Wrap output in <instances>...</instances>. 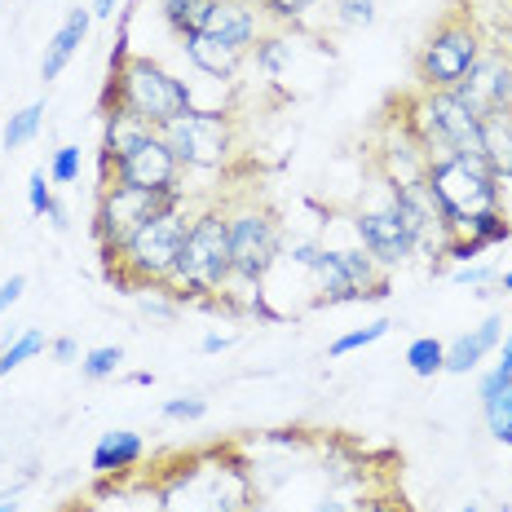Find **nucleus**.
<instances>
[{
	"label": "nucleus",
	"mask_w": 512,
	"mask_h": 512,
	"mask_svg": "<svg viewBox=\"0 0 512 512\" xmlns=\"http://www.w3.org/2000/svg\"><path fill=\"white\" fill-rule=\"evenodd\" d=\"M389 318H376V323H367V327H358V332H345V336H336L332 345H327V358H345V354H354V349H367V345H376V340L389 336Z\"/></svg>",
	"instance_id": "c756f323"
},
{
	"label": "nucleus",
	"mask_w": 512,
	"mask_h": 512,
	"mask_svg": "<svg viewBox=\"0 0 512 512\" xmlns=\"http://www.w3.org/2000/svg\"><path fill=\"white\" fill-rule=\"evenodd\" d=\"M486 36H490V45H499V49H504L508 58H512V0H508V9H504V14H499V23L490 27Z\"/></svg>",
	"instance_id": "a19ab883"
},
{
	"label": "nucleus",
	"mask_w": 512,
	"mask_h": 512,
	"mask_svg": "<svg viewBox=\"0 0 512 512\" xmlns=\"http://www.w3.org/2000/svg\"><path fill=\"white\" fill-rule=\"evenodd\" d=\"M45 221H49V226H53V230H58V234H67V230H71L67 204H58V199H53V208H49V217H45Z\"/></svg>",
	"instance_id": "c03bdc74"
},
{
	"label": "nucleus",
	"mask_w": 512,
	"mask_h": 512,
	"mask_svg": "<svg viewBox=\"0 0 512 512\" xmlns=\"http://www.w3.org/2000/svg\"><path fill=\"white\" fill-rule=\"evenodd\" d=\"M181 53L190 58V67L204 71L208 80H234L243 71V62H248V53L226 45L221 36H212V31H195V36H181Z\"/></svg>",
	"instance_id": "f3484780"
},
{
	"label": "nucleus",
	"mask_w": 512,
	"mask_h": 512,
	"mask_svg": "<svg viewBox=\"0 0 512 512\" xmlns=\"http://www.w3.org/2000/svg\"><path fill=\"white\" fill-rule=\"evenodd\" d=\"M80 168H84V155L80 146H58L49 159V181L53 186H76L80 181Z\"/></svg>",
	"instance_id": "473e14b6"
},
{
	"label": "nucleus",
	"mask_w": 512,
	"mask_h": 512,
	"mask_svg": "<svg viewBox=\"0 0 512 512\" xmlns=\"http://www.w3.org/2000/svg\"><path fill=\"white\" fill-rule=\"evenodd\" d=\"M451 93H460V102L473 115L512 111V58L499 45H486L482 58L473 62V71L464 76V84Z\"/></svg>",
	"instance_id": "2eb2a0df"
},
{
	"label": "nucleus",
	"mask_w": 512,
	"mask_h": 512,
	"mask_svg": "<svg viewBox=\"0 0 512 512\" xmlns=\"http://www.w3.org/2000/svg\"><path fill=\"white\" fill-rule=\"evenodd\" d=\"M314 5H323V0H256V9L265 14V23H270V27H287V31L301 27L305 14Z\"/></svg>",
	"instance_id": "cd10ccee"
},
{
	"label": "nucleus",
	"mask_w": 512,
	"mask_h": 512,
	"mask_svg": "<svg viewBox=\"0 0 512 512\" xmlns=\"http://www.w3.org/2000/svg\"><path fill=\"white\" fill-rule=\"evenodd\" d=\"M49 349V336L40 332V327H23L14 340H9L5 349H0V376H9V371H18L23 362H31V358H40Z\"/></svg>",
	"instance_id": "a878e982"
},
{
	"label": "nucleus",
	"mask_w": 512,
	"mask_h": 512,
	"mask_svg": "<svg viewBox=\"0 0 512 512\" xmlns=\"http://www.w3.org/2000/svg\"><path fill=\"white\" fill-rule=\"evenodd\" d=\"M499 287H504V292H512V265H508L504 274H499Z\"/></svg>",
	"instance_id": "de8ad7c7"
},
{
	"label": "nucleus",
	"mask_w": 512,
	"mask_h": 512,
	"mask_svg": "<svg viewBox=\"0 0 512 512\" xmlns=\"http://www.w3.org/2000/svg\"><path fill=\"white\" fill-rule=\"evenodd\" d=\"M446 279H451L455 287H486V283H495L499 274L490 270V265H455Z\"/></svg>",
	"instance_id": "58836bf2"
},
{
	"label": "nucleus",
	"mask_w": 512,
	"mask_h": 512,
	"mask_svg": "<svg viewBox=\"0 0 512 512\" xmlns=\"http://www.w3.org/2000/svg\"><path fill=\"white\" fill-rule=\"evenodd\" d=\"M190 217H195V208L159 212V217L146 221V226L133 234V243L106 265V274L120 287H137V292L164 287L177 256H181V243H186V234H190Z\"/></svg>",
	"instance_id": "423d86ee"
},
{
	"label": "nucleus",
	"mask_w": 512,
	"mask_h": 512,
	"mask_svg": "<svg viewBox=\"0 0 512 512\" xmlns=\"http://www.w3.org/2000/svg\"><path fill=\"white\" fill-rule=\"evenodd\" d=\"M354 512H415V508L393 490H367L362 499H354Z\"/></svg>",
	"instance_id": "f704fd0d"
},
{
	"label": "nucleus",
	"mask_w": 512,
	"mask_h": 512,
	"mask_svg": "<svg viewBox=\"0 0 512 512\" xmlns=\"http://www.w3.org/2000/svg\"><path fill=\"white\" fill-rule=\"evenodd\" d=\"M504 340H512V332H508V336H504Z\"/></svg>",
	"instance_id": "3c124183"
},
{
	"label": "nucleus",
	"mask_w": 512,
	"mask_h": 512,
	"mask_svg": "<svg viewBox=\"0 0 512 512\" xmlns=\"http://www.w3.org/2000/svg\"><path fill=\"white\" fill-rule=\"evenodd\" d=\"M53 181H49V173L45 168H36V173L27 177V204H31V212L36 217H49V208H53Z\"/></svg>",
	"instance_id": "e433bc0d"
},
{
	"label": "nucleus",
	"mask_w": 512,
	"mask_h": 512,
	"mask_svg": "<svg viewBox=\"0 0 512 512\" xmlns=\"http://www.w3.org/2000/svg\"><path fill=\"white\" fill-rule=\"evenodd\" d=\"M499 340H504V314H490L482 327H473V332L455 336L451 345H446V371L451 376H468V371L482 367L486 354H495Z\"/></svg>",
	"instance_id": "aec40b11"
},
{
	"label": "nucleus",
	"mask_w": 512,
	"mask_h": 512,
	"mask_svg": "<svg viewBox=\"0 0 512 512\" xmlns=\"http://www.w3.org/2000/svg\"><path fill=\"white\" fill-rule=\"evenodd\" d=\"M327 5H332L336 23L349 31H367L376 23V0H327Z\"/></svg>",
	"instance_id": "2f4dec72"
},
{
	"label": "nucleus",
	"mask_w": 512,
	"mask_h": 512,
	"mask_svg": "<svg viewBox=\"0 0 512 512\" xmlns=\"http://www.w3.org/2000/svg\"><path fill=\"white\" fill-rule=\"evenodd\" d=\"M283 248H287V230L274 208L265 204L230 208V261L239 283H265L274 274V265L283 261Z\"/></svg>",
	"instance_id": "9b49d317"
},
{
	"label": "nucleus",
	"mask_w": 512,
	"mask_h": 512,
	"mask_svg": "<svg viewBox=\"0 0 512 512\" xmlns=\"http://www.w3.org/2000/svg\"><path fill=\"white\" fill-rule=\"evenodd\" d=\"M106 106L133 111L151 128H168L195 106V93L164 62L146 58V53H128V31H120V49L111 53V76L102 89V111Z\"/></svg>",
	"instance_id": "7ed1b4c3"
},
{
	"label": "nucleus",
	"mask_w": 512,
	"mask_h": 512,
	"mask_svg": "<svg viewBox=\"0 0 512 512\" xmlns=\"http://www.w3.org/2000/svg\"><path fill=\"white\" fill-rule=\"evenodd\" d=\"M49 354H53V362H62V367H71V362H80L84 354H80V345L71 336H58V340H49Z\"/></svg>",
	"instance_id": "79ce46f5"
},
{
	"label": "nucleus",
	"mask_w": 512,
	"mask_h": 512,
	"mask_svg": "<svg viewBox=\"0 0 512 512\" xmlns=\"http://www.w3.org/2000/svg\"><path fill=\"white\" fill-rule=\"evenodd\" d=\"M384 186H389V181H384ZM389 195H393V204H398L402 221H407V230H411L415 256H429L433 270H437L446 243L455 239V226H451V217L442 212V204H437V195L429 190V181H424V177L398 181V186H389Z\"/></svg>",
	"instance_id": "f8f14e48"
},
{
	"label": "nucleus",
	"mask_w": 512,
	"mask_h": 512,
	"mask_svg": "<svg viewBox=\"0 0 512 512\" xmlns=\"http://www.w3.org/2000/svg\"><path fill=\"white\" fill-rule=\"evenodd\" d=\"M318 256H323V243L318 239H296V243H287L283 248V261H292L296 270H305V274L318 265Z\"/></svg>",
	"instance_id": "4c0bfd02"
},
{
	"label": "nucleus",
	"mask_w": 512,
	"mask_h": 512,
	"mask_svg": "<svg viewBox=\"0 0 512 512\" xmlns=\"http://www.w3.org/2000/svg\"><path fill=\"white\" fill-rule=\"evenodd\" d=\"M486 45H490V36H486L482 18H477V9L451 5L433 23L429 36H424L420 53H415V84H420V89H433V93L460 89Z\"/></svg>",
	"instance_id": "20e7f679"
},
{
	"label": "nucleus",
	"mask_w": 512,
	"mask_h": 512,
	"mask_svg": "<svg viewBox=\"0 0 512 512\" xmlns=\"http://www.w3.org/2000/svg\"><path fill=\"white\" fill-rule=\"evenodd\" d=\"M159 137L168 142V151L177 155V164L186 173H217V168L230 164L234 146H239L234 115L217 111V106H190L181 120L159 128Z\"/></svg>",
	"instance_id": "1a4fd4ad"
},
{
	"label": "nucleus",
	"mask_w": 512,
	"mask_h": 512,
	"mask_svg": "<svg viewBox=\"0 0 512 512\" xmlns=\"http://www.w3.org/2000/svg\"><path fill=\"white\" fill-rule=\"evenodd\" d=\"M142 460H146V437L133 429H111L98 437V446H93V455H89V468L98 477H124Z\"/></svg>",
	"instance_id": "6ab92c4d"
},
{
	"label": "nucleus",
	"mask_w": 512,
	"mask_h": 512,
	"mask_svg": "<svg viewBox=\"0 0 512 512\" xmlns=\"http://www.w3.org/2000/svg\"><path fill=\"white\" fill-rule=\"evenodd\" d=\"M159 415H164V420H186V424H195V420H204V415H208V402L195 398V393H190V398H168L164 407H159Z\"/></svg>",
	"instance_id": "c9c22d12"
},
{
	"label": "nucleus",
	"mask_w": 512,
	"mask_h": 512,
	"mask_svg": "<svg viewBox=\"0 0 512 512\" xmlns=\"http://www.w3.org/2000/svg\"><path fill=\"white\" fill-rule=\"evenodd\" d=\"M115 5H120V0H93V18H102V23H106V18H115Z\"/></svg>",
	"instance_id": "49530a36"
},
{
	"label": "nucleus",
	"mask_w": 512,
	"mask_h": 512,
	"mask_svg": "<svg viewBox=\"0 0 512 512\" xmlns=\"http://www.w3.org/2000/svg\"><path fill=\"white\" fill-rule=\"evenodd\" d=\"M23 292H27V274H9V279L0 283V314H9V309L23 301Z\"/></svg>",
	"instance_id": "ea45409f"
},
{
	"label": "nucleus",
	"mask_w": 512,
	"mask_h": 512,
	"mask_svg": "<svg viewBox=\"0 0 512 512\" xmlns=\"http://www.w3.org/2000/svg\"><path fill=\"white\" fill-rule=\"evenodd\" d=\"M411 111L402 115V128L420 142L424 159H442V155H482V142H477V120L468 106L460 102V93H433L420 89L407 102Z\"/></svg>",
	"instance_id": "6e6552de"
},
{
	"label": "nucleus",
	"mask_w": 512,
	"mask_h": 512,
	"mask_svg": "<svg viewBox=\"0 0 512 512\" xmlns=\"http://www.w3.org/2000/svg\"><path fill=\"white\" fill-rule=\"evenodd\" d=\"M159 512H252L261 504L256 473L234 446H204L177 455L168 473L155 477Z\"/></svg>",
	"instance_id": "f257e3e1"
},
{
	"label": "nucleus",
	"mask_w": 512,
	"mask_h": 512,
	"mask_svg": "<svg viewBox=\"0 0 512 512\" xmlns=\"http://www.w3.org/2000/svg\"><path fill=\"white\" fill-rule=\"evenodd\" d=\"M151 133H159V128H151L146 120H137L133 111L106 106V111H102V155H98V164H115V159H124L128 151H137V146H142Z\"/></svg>",
	"instance_id": "412c9836"
},
{
	"label": "nucleus",
	"mask_w": 512,
	"mask_h": 512,
	"mask_svg": "<svg viewBox=\"0 0 512 512\" xmlns=\"http://www.w3.org/2000/svg\"><path fill=\"white\" fill-rule=\"evenodd\" d=\"M0 512H18V504L14 499H0Z\"/></svg>",
	"instance_id": "09e8293b"
},
{
	"label": "nucleus",
	"mask_w": 512,
	"mask_h": 512,
	"mask_svg": "<svg viewBox=\"0 0 512 512\" xmlns=\"http://www.w3.org/2000/svg\"><path fill=\"white\" fill-rule=\"evenodd\" d=\"M40 128H45V102H31L23 111L9 115L5 133H0V142H5V151H23L40 137Z\"/></svg>",
	"instance_id": "393cba45"
},
{
	"label": "nucleus",
	"mask_w": 512,
	"mask_h": 512,
	"mask_svg": "<svg viewBox=\"0 0 512 512\" xmlns=\"http://www.w3.org/2000/svg\"><path fill=\"white\" fill-rule=\"evenodd\" d=\"M512 389V340H504V354H499V362L482 376V384H477V398H495V393Z\"/></svg>",
	"instance_id": "72a5a7b5"
},
{
	"label": "nucleus",
	"mask_w": 512,
	"mask_h": 512,
	"mask_svg": "<svg viewBox=\"0 0 512 512\" xmlns=\"http://www.w3.org/2000/svg\"><path fill=\"white\" fill-rule=\"evenodd\" d=\"M309 279H314V305L384 301L393 287L389 270L367 248H323Z\"/></svg>",
	"instance_id": "9d476101"
},
{
	"label": "nucleus",
	"mask_w": 512,
	"mask_h": 512,
	"mask_svg": "<svg viewBox=\"0 0 512 512\" xmlns=\"http://www.w3.org/2000/svg\"><path fill=\"white\" fill-rule=\"evenodd\" d=\"M482 415H486L490 437H495V442H504V446H512V389L495 393V398H486L482 402Z\"/></svg>",
	"instance_id": "7c9ffc66"
},
{
	"label": "nucleus",
	"mask_w": 512,
	"mask_h": 512,
	"mask_svg": "<svg viewBox=\"0 0 512 512\" xmlns=\"http://www.w3.org/2000/svg\"><path fill=\"white\" fill-rule=\"evenodd\" d=\"M354 239L358 248H367L384 270H393V265H407L415 256V243H411V230L407 221H402L398 204H393L389 186H384L380 204H367L354 212Z\"/></svg>",
	"instance_id": "4468645a"
},
{
	"label": "nucleus",
	"mask_w": 512,
	"mask_h": 512,
	"mask_svg": "<svg viewBox=\"0 0 512 512\" xmlns=\"http://www.w3.org/2000/svg\"><path fill=\"white\" fill-rule=\"evenodd\" d=\"M460 512H482V508H477V504H468V508H460Z\"/></svg>",
	"instance_id": "8fccbe9b"
},
{
	"label": "nucleus",
	"mask_w": 512,
	"mask_h": 512,
	"mask_svg": "<svg viewBox=\"0 0 512 512\" xmlns=\"http://www.w3.org/2000/svg\"><path fill=\"white\" fill-rule=\"evenodd\" d=\"M248 58L256 62V71H261L265 80H283L287 71L296 67V31H287V27H265Z\"/></svg>",
	"instance_id": "5701e85b"
},
{
	"label": "nucleus",
	"mask_w": 512,
	"mask_h": 512,
	"mask_svg": "<svg viewBox=\"0 0 512 512\" xmlns=\"http://www.w3.org/2000/svg\"><path fill=\"white\" fill-rule=\"evenodd\" d=\"M309 512H354V504H349L340 490H327V495L314 499V508H309Z\"/></svg>",
	"instance_id": "37998d69"
},
{
	"label": "nucleus",
	"mask_w": 512,
	"mask_h": 512,
	"mask_svg": "<svg viewBox=\"0 0 512 512\" xmlns=\"http://www.w3.org/2000/svg\"><path fill=\"white\" fill-rule=\"evenodd\" d=\"M102 186L168 190V186H186V168L177 164V155L168 151L164 137L151 133L137 151H128L124 159H115V164H98V190Z\"/></svg>",
	"instance_id": "ddd939ff"
},
{
	"label": "nucleus",
	"mask_w": 512,
	"mask_h": 512,
	"mask_svg": "<svg viewBox=\"0 0 512 512\" xmlns=\"http://www.w3.org/2000/svg\"><path fill=\"white\" fill-rule=\"evenodd\" d=\"M120 367H124V349L120 345H98V349H89V354L80 358V376L93 380V384L111 380Z\"/></svg>",
	"instance_id": "c85d7f7f"
},
{
	"label": "nucleus",
	"mask_w": 512,
	"mask_h": 512,
	"mask_svg": "<svg viewBox=\"0 0 512 512\" xmlns=\"http://www.w3.org/2000/svg\"><path fill=\"white\" fill-rule=\"evenodd\" d=\"M270 27L265 23V14L256 9V0H217L212 5V18H208V31L212 36H221L226 45L252 53V45L261 40V31Z\"/></svg>",
	"instance_id": "dca6fc26"
},
{
	"label": "nucleus",
	"mask_w": 512,
	"mask_h": 512,
	"mask_svg": "<svg viewBox=\"0 0 512 512\" xmlns=\"http://www.w3.org/2000/svg\"><path fill=\"white\" fill-rule=\"evenodd\" d=\"M89 23H93V9L89 5H76L67 18H62V27L53 31V40L45 45V58H40V80L53 84L62 76V71L71 67V58L80 53L84 36H89Z\"/></svg>",
	"instance_id": "a211bd4d"
},
{
	"label": "nucleus",
	"mask_w": 512,
	"mask_h": 512,
	"mask_svg": "<svg viewBox=\"0 0 512 512\" xmlns=\"http://www.w3.org/2000/svg\"><path fill=\"white\" fill-rule=\"evenodd\" d=\"M212 5L217 0H159V14H164V23L181 40V36H195V31H208Z\"/></svg>",
	"instance_id": "b1692460"
},
{
	"label": "nucleus",
	"mask_w": 512,
	"mask_h": 512,
	"mask_svg": "<svg viewBox=\"0 0 512 512\" xmlns=\"http://www.w3.org/2000/svg\"><path fill=\"white\" fill-rule=\"evenodd\" d=\"M190 208L186 186H168V190H133V186H102L98 190V208H93V243H98L102 261L111 265L133 234L155 221L159 212H177Z\"/></svg>",
	"instance_id": "39448f33"
},
{
	"label": "nucleus",
	"mask_w": 512,
	"mask_h": 512,
	"mask_svg": "<svg viewBox=\"0 0 512 512\" xmlns=\"http://www.w3.org/2000/svg\"><path fill=\"white\" fill-rule=\"evenodd\" d=\"M477 142H482V164L512 186V111L482 115L477 120Z\"/></svg>",
	"instance_id": "4be33fe9"
},
{
	"label": "nucleus",
	"mask_w": 512,
	"mask_h": 512,
	"mask_svg": "<svg viewBox=\"0 0 512 512\" xmlns=\"http://www.w3.org/2000/svg\"><path fill=\"white\" fill-rule=\"evenodd\" d=\"M407 367H411V376H420V380L442 376L446 371V345L437 336H415L407 345Z\"/></svg>",
	"instance_id": "bb28decb"
},
{
	"label": "nucleus",
	"mask_w": 512,
	"mask_h": 512,
	"mask_svg": "<svg viewBox=\"0 0 512 512\" xmlns=\"http://www.w3.org/2000/svg\"><path fill=\"white\" fill-rule=\"evenodd\" d=\"M424 181H429V190L437 195V204H442V212L451 217L455 230L473 226L477 217L504 208V181H499L482 164V155H442V159H429Z\"/></svg>",
	"instance_id": "0eeeda50"
},
{
	"label": "nucleus",
	"mask_w": 512,
	"mask_h": 512,
	"mask_svg": "<svg viewBox=\"0 0 512 512\" xmlns=\"http://www.w3.org/2000/svg\"><path fill=\"white\" fill-rule=\"evenodd\" d=\"M234 345V336H217V332H212V336H204V340H199V349H204V354H226V349Z\"/></svg>",
	"instance_id": "a18cd8bd"
},
{
	"label": "nucleus",
	"mask_w": 512,
	"mask_h": 512,
	"mask_svg": "<svg viewBox=\"0 0 512 512\" xmlns=\"http://www.w3.org/2000/svg\"><path fill=\"white\" fill-rule=\"evenodd\" d=\"M234 279L230 261V208L226 204H204L190 217V234L181 243V256L168 274L164 292L177 305H208L221 309V292Z\"/></svg>",
	"instance_id": "f03ea898"
}]
</instances>
